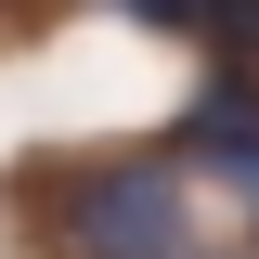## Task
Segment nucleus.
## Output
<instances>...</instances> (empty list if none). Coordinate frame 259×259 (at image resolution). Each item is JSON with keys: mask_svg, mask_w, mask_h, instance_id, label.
I'll list each match as a JSON object with an SVG mask.
<instances>
[{"mask_svg": "<svg viewBox=\"0 0 259 259\" xmlns=\"http://www.w3.org/2000/svg\"><path fill=\"white\" fill-rule=\"evenodd\" d=\"M52 246L65 259H182V156H91L52 182Z\"/></svg>", "mask_w": 259, "mask_h": 259, "instance_id": "f257e3e1", "label": "nucleus"}, {"mask_svg": "<svg viewBox=\"0 0 259 259\" xmlns=\"http://www.w3.org/2000/svg\"><path fill=\"white\" fill-rule=\"evenodd\" d=\"M168 156L182 168H221V182H259V65H221V78L182 104Z\"/></svg>", "mask_w": 259, "mask_h": 259, "instance_id": "f03ea898", "label": "nucleus"}, {"mask_svg": "<svg viewBox=\"0 0 259 259\" xmlns=\"http://www.w3.org/2000/svg\"><path fill=\"white\" fill-rule=\"evenodd\" d=\"M117 13H143V26H168V39H194V26H207V0H117Z\"/></svg>", "mask_w": 259, "mask_h": 259, "instance_id": "7ed1b4c3", "label": "nucleus"}, {"mask_svg": "<svg viewBox=\"0 0 259 259\" xmlns=\"http://www.w3.org/2000/svg\"><path fill=\"white\" fill-rule=\"evenodd\" d=\"M246 207H259V182H246Z\"/></svg>", "mask_w": 259, "mask_h": 259, "instance_id": "20e7f679", "label": "nucleus"}]
</instances>
